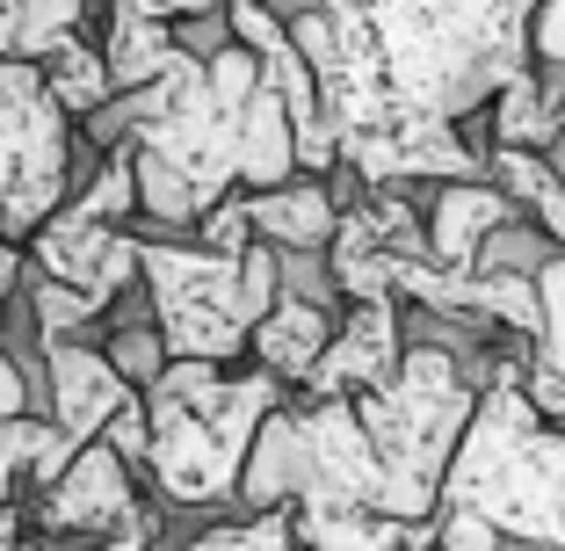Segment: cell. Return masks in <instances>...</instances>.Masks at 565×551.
I'll use <instances>...</instances> for the list:
<instances>
[{
	"label": "cell",
	"mask_w": 565,
	"mask_h": 551,
	"mask_svg": "<svg viewBox=\"0 0 565 551\" xmlns=\"http://www.w3.org/2000/svg\"><path fill=\"white\" fill-rule=\"evenodd\" d=\"M268 406H282V384L268 370L167 363L138 392V414H146L138 479H146L152 508H182V516L233 508L239 465H247V443Z\"/></svg>",
	"instance_id": "cell-1"
},
{
	"label": "cell",
	"mask_w": 565,
	"mask_h": 551,
	"mask_svg": "<svg viewBox=\"0 0 565 551\" xmlns=\"http://www.w3.org/2000/svg\"><path fill=\"white\" fill-rule=\"evenodd\" d=\"M138 298L167 341V363H239L254 319L276 305V247L211 254L196 240L138 233Z\"/></svg>",
	"instance_id": "cell-2"
},
{
	"label": "cell",
	"mask_w": 565,
	"mask_h": 551,
	"mask_svg": "<svg viewBox=\"0 0 565 551\" xmlns=\"http://www.w3.org/2000/svg\"><path fill=\"white\" fill-rule=\"evenodd\" d=\"M36 544H131V551H160V508H152L146 479L124 465L109 443H81L66 457V471L30 494L22 508Z\"/></svg>",
	"instance_id": "cell-3"
},
{
	"label": "cell",
	"mask_w": 565,
	"mask_h": 551,
	"mask_svg": "<svg viewBox=\"0 0 565 551\" xmlns=\"http://www.w3.org/2000/svg\"><path fill=\"white\" fill-rule=\"evenodd\" d=\"M138 392L109 370V356L95 349V335H73V341H36V406L73 451L81 443H102V428L131 406Z\"/></svg>",
	"instance_id": "cell-4"
},
{
	"label": "cell",
	"mask_w": 565,
	"mask_h": 551,
	"mask_svg": "<svg viewBox=\"0 0 565 551\" xmlns=\"http://www.w3.org/2000/svg\"><path fill=\"white\" fill-rule=\"evenodd\" d=\"M406 349V327H399V298H370V305H349V312L333 319V341L327 356L312 363L305 378V400H363L392 378Z\"/></svg>",
	"instance_id": "cell-5"
},
{
	"label": "cell",
	"mask_w": 565,
	"mask_h": 551,
	"mask_svg": "<svg viewBox=\"0 0 565 551\" xmlns=\"http://www.w3.org/2000/svg\"><path fill=\"white\" fill-rule=\"evenodd\" d=\"M508 218H515V203L493 182H435L428 203H420V262L435 276H471L486 233L508 225Z\"/></svg>",
	"instance_id": "cell-6"
},
{
	"label": "cell",
	"mask_w": 565,
	"mask_h": 551,
	"mask_svg": "<svg viewBox=\"0 0 565 551\" xmlns=\"http://www.w3.org/2000/svg\"><path fill=\"white\" fill-rule=\"evenodd\" d=\"M247 225L276 254H327L333 225H341V203H333V189L319 174H290V182L247 197Z\"/></svg>",
	"instance_id": "cell-7"
},
{
	"label": "cell",
	"mask_w": 565,
	"mask_h": 551,
	"mask_svg": "<svg viewBox=\"0 0 565 551\" xmlns=\"http://www.w3.org/2000/svg\"><path fill=\"white\" fill-rule=\"evenodd\" d=\"M333 319H341V305H312V298H282L276 290V305L254 319V335H247L254 370H268L276 384H305L333 341Z\"/></svg>",
	"instance_id": "cell-8"
},
{
	"label": "cell",
	"mask_w": 565,
	"mask_h": 551,
	"mask_svg": "<svg viewBox=\"0 0 565 551\" xmlns=\"http://www.w3.org/2000/svg\"><path fill=\"white\" fill-rule=\"evenodd\" d=\"M87 22H95V0H15V15H8V59L44 66L58 44L87 36Z\"/></svg>",
	"instance_id": "cell-9"
},
{
	"label": "cell",
	"mask_w": 565,
	"mask_h": 551,
	"mask_svg": "<svg viewBox=\"0 0 565 551\" xmlns=\"http://www.w3.org/2000/svg\"><path fill=\"white\" fill-rule=\"evenodd\" d=\"M530 44H536V59H544V66L565 73V0H544V8L530 15Z\"/></svg>",
	"instance_id": "cell-10"
},
{
	"label": "cell",
	"mask_w": 565,
	"mask_h": 551,
	"mask_svg": "<svg viewBox=\"0 0 565 551\" xmlns=\"http://www.w3.org/2000/svg\"><path fill=\"white\" fill-rule=\"evenodd\" d=\"M152 8H160L167 22H203V15H225L233 0H152Z\"/></svg>",
	"instance_id": "cell-11"
},
{
	"label": "cell",
	"mask_w": 565,
	"mask_h": 551,
	"mask_svg": "<svg viewBox=\"0 0 565 551\" xmlns=\"http://www.w3.org/2000/svg\"><path fill=\"white\" fill-rule=\"evenodd\" d=\"M530 218H536V225H544V240H565V182H558V189H551V197H544V203H536V211H530Z\"/></svg>",
	"instance_id": "cell-12"
},
{
	"label": "cell",
	"mask_w": 565,
	"mask_h": 551,
	"mask_svg": "<svg viewBox=\"0 0 565 551\" xmlns=\"http://www.w3.org/2000/svg\"><path fill=\"white\" fill-rule=\"evenodd\" d=\"M15 284H22V247L8 233H0V305L15 298Z\"/></svg>",
	"instance_id": "cell-13"
},
{
	"label": "cell",
	"mask_w": 565,
	"mask_h": 551,
	"mask_svg": "<svg viewBox=\"0 0 565 551\" xmlns=\"http://www.w3.org/2000/svg\"><path fill=\"white\" fill-rule=\"evenodd\" d=\"M558 182H565V152H558Z\"/></svg>",
	"instance_id": "cell-14"
},
{
	"label": "cell",
	"mask_w": 565,
	"mask_h": 551,
	"mask_svg": "<svg viewBox=\"0 0 565 551\" xmlns=\"http://www.w3.org/2000/svg\"><path fill=\"white\" fill-rule=\"evenodd\" d=\"M558 117H565V109H558Z\"/></svg>",
	"instance_id": "cell-15"
}]
</instances>
